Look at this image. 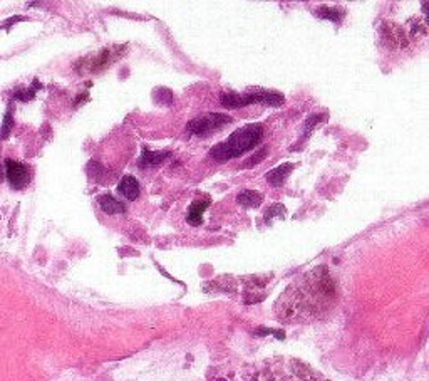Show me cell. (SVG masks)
Masks as SVG:
<instances>
[{"mask_svg":"<svg viewBox=\"0 0 429 381\" xmlns=\"http://www.w3.org/2000/svg\"><path fill=\"white\" fill-rule=\"evenodd\" d=\"M99 205H101V208L104 210V212L109 213V216H113V213L124 212V205H122L121 201H117L113 195H103V196H101Z\"/></svg>","mask_w":429,"mask_h":381,"instance_id":"8fae6325","label":"cell"},{"mask_svg":"<svg viewBox=\"0 0 429 381\" xmlns=\"http://www.w3.org/2000/svg\"><path fill=\"white\" fill-rule=\"evenodd\" d=\"M247 381H331L317 370L295 358H274L245 371Z\"/></svg>","mask_w":429,"mask_h":381,"instance_id":"7a4b0ae2","label":"cell"},{"mask_svg":"<svg viewBox=\"0 0 429 381\" xmlns=\"http://www.w3.org/2000/svg\"><path fill=\"white\" fill-rule=\"evenodd\" d=\"M166 158V153H153V151H144L143 158H141V165H158L161 163Z\"/></svg>","mask_w":429,"mask_h":381,"instance_id":"7c38bea8","label":"cell"},{"mask_svg":"<svg viewBox=\"0 0 429 381\" xmlns=\"http://www.w3.org/2000/svg\"><path fill=\"white\" fill-rule=\"evenodd\" d=\"M264 138V128L262 125H248L245 128L236 130L225 142L218 143L210 150V156L217 161H226L243 153L253 150Z\"/></svg>","mask_w":429,"mask_h":381,"instance_id":"3957f363","label":"cell"},{"mask_svg":"<svg viewBox=\"0 0 429 381\" xmlns=\"http://www.w3.org/2000/svg\"><path fill=\"white\" fill-rule=\"evenodd\" d=\"M7 180L14 190H22L30 183V170L24 163L19 161L7 160L6 161Z\"/></svg>","mask_w":429,"mask_h":381,"instance_id":"8992f818","label":"cell"},{"mask_svg":"<svg viewBox=\"0 0 429 381\" xmlns=\"http://www.w3.org/2000/svg\"><path fill=\"white\" fill-rule=\"evenodd\" d=\"M210 205V200H195L193 204H191V207L188 208V216L186 220L191 223V225H200L201 222H203V212L205 208H207Z\"/></svg>","mask_w":429,"mask_h":381,"instance_id":"ba28073f","label":"cell"},{"mask_svg":"<svg viewBox=\"0 0 429 381\" xmlns=\"http://www.w3.org/2000/svg\"><path fill=\"white\" fill-rule=\"evenodd\" d=\"M117 190H120V194L122 196H126L128 200H134V199H138V195H139V183L134 177L126 175V177L121 180L120 187H117Z\"/></svg>","mask_w":429,"mask_h":381,"instance_id":"52a82bcc","label":"cell"},{"mask_svg":"<svg viewBox=\"0 0 429 381\" xmlns=\"http://www.w3.org/2000/svg\"><path fill=\"white\" fill-rule=\"evenodd\" d=\"M293 168L292 163H286V165H280L277 168H274L272 172L267 175V180L272 187H280L283 182H286V178L290 175Z\"/></svg>","mask_w":429,"mask_h":381,"instance_id":"9c48e42d","label":"cell"},{"mask_svg":"<svg viewBox=\"0 0 429 381\" xmlns=\"http://www.w3.org/2000/svg\"><path fill=\"white\" fill-rule=\"evenodd\" d=\"M0 178H2V170H0Z\"/></svg>","mask_w":429,"mask_h":381,"instance_id":"4fadbf2b","label":"cell"},{"mask_svg":"<svg viewBox=\"0 0 429 381\" xmlns=\"http://www.w3.org/2000/svg\"><path fill=\"white\" fill-rule=\"evenodd\" d=\"M236 200H238V204L243 205L245 208H255L262 204L264 196L258 194V192L243 190L242 194H238V196H236Z\"/></svg>","mask_w":429,"mask_h":381,"instance_id":"30bf717a","label":"cell"},{"mask_svg":"<svg viewBox=\"0 0 429 381\" xmlns=\"http://www.w3.org/2000/svg\"><path fill=\"white\" fill-rule=\"evenodd\" d=\"M231 118L225 116V115H203L195 118L193 121L188 123L186 130L190 131V133L198 135V137H208V135H212L213 131L220 130L223 125H226V123H230Z\"/></svg>","mask_w":429,"mask_h":381,"instance_id":"5b68a950","label":"cell"},{"mask_svg":"<svg viewBox=\"0 0 429 381\" xmlns=\"http://www.w3.org/2000/svg\"><path fill=\"white\" fill-rule=\"evenodd\" d=\"M283 101V98L280 94L275 93H252V94H245L240 96L236 93L230 94H222V103L225 108H240V106H247V104L253 103H267V104H280Z\"/></svg>","mask_w":429,"mask_h":381,"instance_id":"277c9868","label":"cell"},{"mask_svg":"<svg viewBox=\"0 0 429 381\" xmlns=\"http://www.w3.org/2000/svg\"><path fill=\"white\" fill-rule=\"evenodd\" d=\"M337 302V284L326 266L293 279L275 302V318L286 324H305L326 316Z\"/></svg>","mask_w":429,"mask_h":381,"instance_id":"6da1fadb","label":"cell"}]
</instances>
